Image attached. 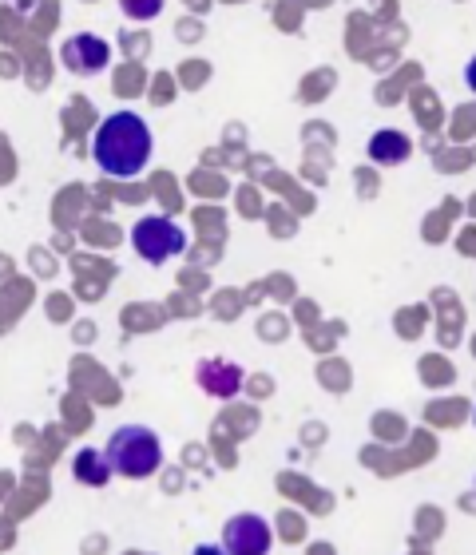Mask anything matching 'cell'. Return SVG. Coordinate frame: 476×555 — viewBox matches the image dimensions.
<instances>
[{
  "mask_svg": "<svg viewBox=\"0 0 476 555\" xmlns=\"http://www.w3.org/2000/svg\"><path fill=\"white\" fill-rule=\"evenodd\" d=\"M151 127L135 111H112L92 135V159L112 179H135L151 163Z\"/></svg>",
  "mask_w": 476,
  "mask_h": 555,
  "instance_id": "6da1fadb",
  "label": "cell"
},
{
  "mask_svg": "<svg viewBox=\"0 0 476 555\" xmlns=\"http://www.w3.org/2000/svg\"><path fill=\"white\" fill-rule=\"evenodd\" d=\"M112 472L127 476V480H143V476H155L159 464H163V444L151 429L143 425H123L112 433V441L104 448Z\"/></svg>",
  "mask_w": 476,
  "mask_h": 555,
  "instance_id": "7a4b0ae2",
  "label": "cell"
},
{
  "mask_svg": "<svg viewBox=\"0 0 476 555\" xmlns=\"http://www.w3.org/2000/svg\"><path fill=\"white\" fill-rule=\"evenodd\" d=\"M131 246H135V254L143 262L159 266V262H167V258L187 250V234L171 219H163V215H147V219H139L131 226Z\"/></svg>",
  "mask_w": 476,
  "mask_h": 555,
  "instance_id": "3957f363",
  "label": "cell"
},
{
  "mask_svg": "<svg viewBox=\"0 0 476 555\" xmlns=\"http://www.w3.org/2000/svg\"><path fill=\"white\" fill-rule=\"evenodd\" d=\"M223 548L227 555H266L270 552V524L254 512L231 516L223 528Z\"/></svg>",
  "mask_w": 476,
  "mask_h": 555,
  "instance_id": "277c9868",
  "label": "cell"
},
{
  "mask_svg": "<svg viewBox=\"0 0 476 555\" xmlns=\"http://www.w3.org/2000/svg\"><path fill=\"white\" fill-rule=\"evenodd\" d=\"M60 56H64V68H68V72L92 76V72H104V68H108V60H112V48H108V40H104V36L76 32V36H68V40H64Z\"/></svg>",
  "mask_w": 476,
  "mask_h": 555,
  "instance_id": "5b68a950",
  "label": "cell"
},
{
  "mask_svg": "<svg viewBox=\"0 0 476 555\" xmlns=\"http://www.w3.org/2000/svg\"><path fill=\"white\" fill-rule=\"evenodd\" d=\"M413 155V143H409V135H401V131H377L373 139H369V159L373 163H381V167H397V163H405Z\"/></svg>",
  "mask_w": 476,
  "mask_h": 555,
  "instance_id": "8992f818",
  "label": "cell"
},
{
  "mask_svg": "<svg viewBox=\"0 0 476 555\" xmlns=\"http://www.w3.org/2000/svg\"><path fill=\"white\" fill-rule=\"evenodd\" d=\"M199 385L207 393H215V397H231L238 385H242V369L231 365V361H211V365L199 369Z\"/></svg>",
  "mask_w": 476,
  "mask_h": 555,
  "instance_id": "52a82bcc",
  "label": "cell"
},
{
  "mask_svg": "<svg viewBox=\"0 0 476 555\" xmlns=\"http://www.w3.org/2000/svg\"><path fill=\"white\" fill-rule=\"evenodd\" d=\"M76 480H84V484H92V488H104L108 484V476H112V464H108V456L104 452H96V448H80V456H76Z\"/></svg>",
  "mask_w": 476,
  "mask_h": 555,
  "instance_id": "ba28073f",
  "label": "cell"
},
{
  "mask_svg": "<svg viewBox=\"0 0 476 555\" xmlns=\"http://www.w3.org/2000/svg\"><path fill=\"white\" fill-rule=\"evenodd\" d=\"M465 84H469V88L476 92V56L469 60V64H465Z\"/></svg>",
  "mask_w": 476,
  "mask_h": 555,
  "instance_id": "9c48e42d",
  "label": "cell"
},
{
  "mask_svg": "<svg viewBox=\"0 0 476 555\" xmlns=\"http://www.w3.org/2000/svg\"><path fill=\"white\" fill-rule=\"evenodd\" d=\"M195 555H227V548H211V544H203V548H195Z\"/></svg>",
  "mask_w": 476,
  "mask_h": 555,
  "instance_id": "30bf717a",
  "label": "cell"
}]
</instances>
